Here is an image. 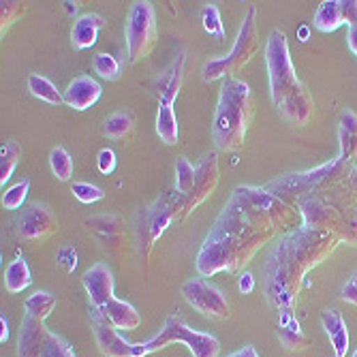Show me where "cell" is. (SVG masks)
Returning <instances> with one entry per match:
<instances>
[{"label": "cell", "instance_id": "obj_1", "mask_svg": "<svg viewBox=\"0 0 357 357\" xmlns=\"http://www.w3.org/2000/svg\"><path fill=\"white\" fill-rule=\"evenodd\" d=\"M294 210L264 186H238L197 252V272L204 278L244 272L259 250L284 234Z\"/></svg>", "mask_w": 357, "mask_h": 357}, {"label": "cell", "instance_id": "obj_2", "mask_svg": "<svg viewBox=\"0 0 357 357\" xmlns=\"http://www.w3.org/2000/svg\"><path fill=\"white\" fill-rule=\"evenodd\" d=\"M334 234L310 229L306 225L287 229L270 248L264 266V296L276 312L294 310L300 302L308 272L338 248Z\"/></svg>", "mask_w": 357, "mask_h": 357}, {"label": "cell", "instance_id": "obj_3", "mask_svg": "<svg viewBox=\"0 0 357 357\" xmlns=\"http://www.w3.org/2000/svg\"><path fill=\"white\" fill-rule=\"evenodd\" d=\"M266 67L270 79V99L278 114L289 124L306 126L314 116V101L296 73L289 41L282 30L270 32L266 43Z\"/></svg>", "mask_w": 357, "mask_h": 357}, {"label": "cell", "instance_id": "obj_4", "mask_svg": "<svg viewBox=\"0 0 357 357\" xmlns=\"http://www.w3.org/2000/svg\"><path fill=\"white\" fill-rule=\"evenodd\" d=\"M252 122V92L238 77L225 79L212 120V142L222 152H236L246 144Z\"/></svg>", "mask_w": 357, "mask_h": 357}, {"label": "cell", "instance_id": "obj_5", "mask_svg": "<svg viewBox=\"0 0 357 357\" xmlns=\"http://www.w3.org/2000/svg\"><path fill=\"white\" fill-rule=\"evenodd\" d=\"M351 172H353V165L349 160H342L340 156H336L330 163H323L314 169L284 174L282 178L268 182L264 188L294 206V202L298 204L304 197H323V195H330L332 190L347 184Z\"/></svg>", "mask_w": 357, "mask_h": 357}, {"label": "cell", "instance_id": "obj_6", "mask_svg": "<svg viewBox=\"0 0 357 357\" xmlns=\"http://www.w3.org/2000/svg\"><path fill=\"white\" fill-rule=\"evenodd\" d=\"M259 50V32H257V7H248L240 30H238V37L236 43L231 47L229 54H225L220 58H212L204 64L202 69V79L206 84L216 82V79H229L236 73H240L246 64L252 60V56Z\"/></svg>", "mask_w": 357, "mask_h": 357}, {"label": "cell", "instance_id": "obj_7", "mask_svg": "<svg viewBox=\"0 0 357 357\" xmlns=\"http://www.w3.org/2000/svg\"><path fill=\"white\" fill-rule=\"evenodd\" d=\"M174 342H184L192 357H218L220 355V340L210 332L192 330L184 321V317L178 312L169 314L165 319L163 330H158L156 336L146 340L144 347L150 355V353H154L158 349H165Z\"/></svg>", "mask_w": 357, "mask_h": 357}, {"label": "cell", "instance_id": "obj_8", "mask_svg": "<svg viewBox=\"0 0 357 357\" xmlns=\"http://www.w3.org/2000/svg\"><path fill=\"white\" fill-rule=\"evenodd\" d=\"M124 35H126V54L131 62H139L152 54L156 39H158L156 15H154L152 3H148V0H137V3H133L126 17Z\"/></svg>", "mask_w": 357, "mask_h": 357}, {"label": "cell", "instance_id": "obj_9", "mask_svg": "<svg viewBox=\"0 0 357 357\" xmlns=\"http://www.w3.org/2000/svg\"><path fill=\"white\" fill-rule=\"evenodd\" d=\"M172 222H178L176 190L160 195L150 208L142 210V214L137 218V246H139V255L144 261L150 259L154 244L169 229Z\"/></svg>", "mask_w": 357, "mask_h": 357}, {"label": "cell", "instance_id": "obj_10", "mask_svg": "<svg viewBox=\"0 0 357 357\" xmlns=\"http://www.w3.org/2000/svg\"><path fill=\"white\" fill-rule=\"evenodd\" d=\"M180 294L190 308H195L199 314H204L212 321L229 319V314H231V304L227 300V296L214 282H210L206 278L184 280Z\"/></svg>", "mask_w": 357, "mask_h": 357}, {"label": "cell", "instance_id": "obj_11", "mask_svg": "<svg viewBox=\"0 0 357 357\" xmlns=\"http://www.w3.org/2000/svg\"><path fill=\"white\" fill-rule=\"evenodd\" d=\"M218 176H220V172H218V156H216V152H210V154H206L199 160L192 190L186 195V197H180V195L176 192L178 222H184L208 197H212L216 186H218Z\"/></svg>", "mask_w": 357, "mask_h": 357}, {"label": "cell", "instance_id": "obj_12", "mask_svg": "<svg viewBox=\"0 0 357 357\" xmlns=\"http://www.w3.org/2000/svg\"><path fill=\"white\" fill-rule=\"evenodd\" d=\"M56 234H58V218L54 210L45 204L39 202L30 204L15 218V236L30 246H41Z\"/></svg>", "mask_w": 357, "mask_h": 357}, {"label": "cell", "instance_id": "obj_13", "mask_svg": "<svg viewBox=\"0 0 357 357\" xmlns=\"http://www.w3.org/2000/svg\"><path fill=\"white\" fill-rule=\"evenodd\" d=\"M88 317H90V326L94 332L96 347H99V351L105 357H146L148 355L144 342H139V344L128 342L99 310L90 308Z\"/></svg>", "mask_w": 357, "mask_h": 357}, {"label": "cell", "instance_id": "obj_14", "mask_svg": "<svg viewBox=\"0 0 357 357\" xmlns=\"http://www.w3.org/2000/svg\"><path fill=\"white\" fill-rule=\"evenodd\" d=\"M86 231L96 240L109 257H122L126 250V231L124 220L116 214H99L84 220Z\"/></svg>", "mask_w": 357, "mask_h": 357}, {"label": "cell", "instance_id": "obj_15", "mask_svg": "<svg viewBox=\"0 0 357 357\" xmlns=\"http://www.w3.org/2000/svg\"><path fill=\"white\" fill-rule=\"evenodd\" d=\"M82 282L88 294L90 308H94V310H103L116 298L114 296L116 282H114V274L107 264H94L90 270L84 272Z\"/></svg>", "mask_w": 357, "mask_h": 357}, {"label": "cell", "instance_id": "obj_16", "mask_svg": "<svg viewBox=\"0 0 357 357\" xmlns=\"http://www.w3.org/2000/svg\"><path fill=\"white\" fill-rule=\"evenodd\" d=\"M47 336L50 330L45 328V321L24 312L17 334V357H41Z\"/></svg>", "mask_w": 357, "mask_h": 357}, {"label": "cell", "instance_id": "obj_17", "mask_svg": "<svg viewBox=\"0 0 357 357\" xmlns=\"http://www.w3.org/2000/svg\"><path fill=\"white\" fill-rule=\"evenodd\" d=\"M101 96H103V88L99 82L90 75H79L64 90V103L75 112H86L99 103Z\"/></svg>", "mask_w": 357, "mask_h": 357}, {"label": "cell", "instance_id": "obj_18", "mask_svg": "<svg viewBox=\"0 0 357 357\" xmlns=\"http://www.w3.org/2000/svg\"><path fill=\"white\" fill-rule=\"evenodd\" d=\"M184 71H186V52H180L176 56V60L165 69V73H160L156 79L158 103L176 105V99H178L182 82H184Z\"/></svg>", "mask_w": 357, "mask_h": 357}, {"label": "cell", "instance_id": "obj_19", "mask_svg": "<svg viewBox=\"0 0 357 357\" xmlns=\"http://www.w3.org/2000/svg\"><path fill=\"white\" fill-rule=\"evenodd\" d=\"M349 15H351V0H326V3L319 5L312 24L321 32H334L340 26L349 24Z\"/></svg>", "mask_w": 357, "mask_h": 357}, {"label": "cell", "instance_id": "obj_20", "mask_svg": "<svg viewBox=\"0 0 357 357\" xmlns=\"http://www.w3.org/2000/svg\"><path fill=\"white\" fill-rule=\"evenodd\" d=\"M321 326L332 342L334 357H347V353L351 349V336H349V328H347V321L342 319V314L336 308L323 310L321 312Z\"/></svg>", "mask_w": 357, "mask_h": 357}, {"label": "cell", "instance_id": "obj_21", "mask_svg": "<svg viewBox=\"0 0 357 357\" xmlns=\"http://www.w3.org/2000/svg\"><path fill=\"white\" fill-rule=\"evenodd\" d=\"M105 26V17L101 13H84L77 17L71 30V45L77 52L90 50L96 39H99V30Z\"/></svg>", "mask_w": 357, "mask_h": 357}, {"label": "cell", "instance_id": "obj_22", "mask_svg": "<svg viewBox=\"0 0 357 357\" xmlns=\"http://www.w3.org/2000/svg\"><path fill=\"white\" fill-rule=\"evenodd\" d=\"M118 332H133L142 326V314L133 304L114 298L103 310H99Z\"/></svg>", "mask_w": 357, "mask_h": 357}, {"label": "cell", "instance_id": "obj_23", "mask_svg": "<svg viewBox=\"0 0 357 357\" xmlns=\"http://www.w3.org/2000/svg\"><path fill=\"white\" fill-rule=\"evenodd\" d=\"M103 135L118 144H131L135 135V116L128 109L114 112L103 122Z\"/></svg>", "mask_w": 357, "mask_h": 357}, {"label": "cell", "instance_id": "obj_24", "mask_svg": "<svg viewBox=\"0 0 357 357\" xmlns=\"http://www.w3.org/2000/svg\"><path fill=\"white\" fill-rule=\"evenodd\" d=\"M338 146L340 152L338 156L342 160L353 163V158L357 156V114L351 109H344L338 120Z\"/></svg>", "mask_w": 357, "mask_h": 357}, {"label": "cell", "instance_id": "obj_25", "mask_svg": "<svg viewBox=\"0 0 357 357\" xmlns=\"http://www.w3.org/2000/svg\"><path fill=\"white\" fill-rule=\"evenodd\" d=\"M156 133L160 142L167 146H176L180 139V128H178V116L176 107L169 103H158V114H156Z\"/></svg>", "mask_w": 357, "mask_h": 357}, {"label": "cell", "instance_id": "obj_26", "mask_svg": "<svg viewBox=\"0 0 357 357\" xmlns=\"http://www.w3.org/2000/svg\"><path fill=\"white\" fill-rule=\"evenodd\" d=\"M32 284V274L24 257H15L5 270V287L9 294H22Z\"/></svg>", "mask_w": 357, "mask_h": 357}, {"label": "cell", "instance_id": "obj_27", "mask_svg": "<svg viewBox=\"0 0 357 357\" xmlns=\"http://www.w3.org/2000/svg\"><path fill=\"white\" fill-rule=\"evenodd\" d=\"M28 90L35 99L50 103V105H60L64 103V94H60V90L56 88V84L39 73H30L28 77Z\"/></svg>", "mask_w": 357, "mask_h": 357}, {"label": "cell", "instance_id": "obj_28", "mask_svg": "<svg viewBox=\"0 0 357 357\" xmlns=\"http://www.w3.org/2000/svg\"><path fill=\"white\" fill-rule=\"evenodd\" d=\"M276 336H278L280 344L287 351H291V353H300V351H304L308 347V338H306V334H304V330H302L298 319L287 323V326L276 328Z\"/></svg>", "mask_w": 357, "mask_h": 357}, {"label": "cell", "instance_id": "obj_29", "mask_svg": "<svg viewBox=\"0 0 357 357\" xmlns=\"http://www.w3.org/2000/svg\"><path fill=\"white\" fill-rule=\"evenodd\" d=\"M20 156H22V148L17 142H5L3 148H0V186L3 188L11 180L20 163Z\"/></svg>", "mask_w": 357, "mask_h": 357}, {"label": "cell", "instance_id": "obj_30", "mask_svg": "<svg viewBox=\"0 0 357 357\" xmlns=\"http://www.w3.org/2000/svg\"><path fill=\"white\" fill-rule=\"evenodd\" d=\"M56 304H58V300L54 294H50V291H37V294H32L24 302V312L45 321L52 314V310L56 308Z\"/></svg>", "mask_w": 357, "mask_h": 357}, {"label": "cell", "instance_id": "obj_31", "mask_svg": "<svg viewBox=\"0 0 357 357\" xmlns=\"http://www.w3.org/2000/svg\"><path fill=\"white\" fill-rule=\"evenodd\" d=\"M50 167H52V174L60 180V182H69L71 176H73V156L69 154L67 148L62 146H56L52 148L50 152Z\"/></svg>", "mask_w": 357, "mask_h": 357}, {"label": "cell", "instance_id": "obj_32", "mask_svg": "<svg viewBox=\"0 0 357 357\" xmlns=\"http://www.w3.org/2000/svg\"><path fill=\"white\" fill-rule=\"evenodd\" d=\"M195 176H197V167H192V163L188 158L180 156L176 160V192L180 195V197H186V195L192 190Z\"/></svg>", "mask_w": 357, "mask_h": 357}, {"label": "cell", "instance_id": "obj_33", "mask_svg": "<svg viewBox=\"0 0 357 357\" xmlns=\"http://www.w3.org/2000/svg\"><path fill=\"white\" fill-rule=\"evenodd\" d=\"M92 69H94L96 75L107 79V82H116L122 75V64L112 54H96L94 62H92Z\"/></svg>", "mask_w": 357, "mask_h": 357}, {"label": "cell", "instance_id": "obj_34", "mask_svg": "<svg viewBox=\"0 0 357 357\" xmlns=\"http://www.w3.org/2000/svg\"><path fill=\"white\" fill-rule=\"evenodd\" d=\"M202 24H204V30L208 32L210 37H214L216 41L225 39V26H222L220 11H218L216 5H206L202 9Z\"/></svg>", "mask_w": 357, "mask_h": 357}, {"label": "cell", "instance_id": "obj_35", "mask_svg": "<svg viewBox=\"0 0 357 357\" xmlns=\"http://www.w3.org/2000/svg\"><path fill=\"white\" fill-rule=\"evenodd\" d=\"M26 13V5L24 3H17V0H3L0 3V32H5Z\"/></svg>", "mask_w": 357, "mask_h": 357}, {"label": "cell", "instance_id": "obj_36", "mask_svg": "<svg viewBox=\"0 0 357 357\" xmlns=\"http://www.w3.org/2000/svg\"><path fill=\"white\" fill-rule=\"evenodd\" d=\"M28 190H30V180H22V182L13 184L11 188H7L3 192V208L11 210V212L20 210L28 197Z\"/></svg>", "mask_w": 357, "mask_h": 357}, {"label": "cell", "instance_id": "obj_37", "mask_svg": "<svg viewBox=\"0 0 357 357\" xmlns=\"http://www.w3.org/2000/svg\"><path fill=\"white\" fill-rule=\"evenodd\" d=\"M41 357H77V355H75V349L71 347V342L67 338L50 332L47 342L41 351Z\"/></svg>", "mask_w": 357, "mask_h": 357}, {"label": "cell", "instance_id": "obj_38", "mask_svg": "<svg viewBox=\"0 0 357 357\" xmlns=\"http://www.w3.org/2000/svg\"><path fill=\"white\" fill-rule=\"evenodd\" d=\"M71 192H73V197H75L79 204H86V206L105 199L103 188H101V186H96V184H92V182H75L73 188H71Z\"/></svg>", "mask_w": 357, "mask_h": 357}, {"label": "cell", "instance_id": "obj_39", "mask_svg": "<svg viewBox=\"0 0 357 357\" xmlns=\"http://www.w3.org/2000/svg\"><path fill=\"white\" fill-rule=\"evenodd\" d=\"M56 266L64 272L71 274L77 268V248L73 244H64L56 252Z\"/></svg>", "mask_w": 357, "mask_h": 357}, {"label": "cell", "instance_id": "obj_40", "mask_svg": "<svg viewBox=\"0 0 357 357\" xmlns=\"http://www.w3.org/2000/svg\"><path fill=\"white\" fill-rule=\"evenodd\" d=\"M116 165H118V158H116V152L112 148H103L96 154V169L103 176H112L116 172Z\"/></svg>", "mask_w": 357, "mask_h": 357}, {"label": "cell", "instance_id": "obj_41", "mask_svg": "<svg viewBox=\"0 0 357 357\" xmlns=\"http://www.w3.org/2000/svg\"><path fill=\"white\" fill-rule=\"evenodd\" d=\"M347 45L357 56V0H351V15L347 24Z\"/></svg>", "mask_w": 357, "mask_h": 357}, {"label": "cell", "instance_id": "obj_42", "mask_svg": "<svg viewBox=\"0 0 357 357\" xmlns=\"http://www.w3.org/2000/svg\"><path fill=\"white\" fill-rule=\"evenodd\" d=\"M340 298H342L344 302L357 306V270H355V272L351 274V278L342 284V289H340Z\"/></svg>", "mask_w": 357, "mask_h": 357}, {"label": "cell", "instance_id": "obj_43", "mask_svg": "<svg viewBox=\"0 0 357 357\" xmlns=\"http://www.w3.org/2000/svg\"><path fill=\"white\" fill-rule=\"evenodd\" d=\"M255 287H257V280H255V276L250 274V272H242L240 274V278H238V289H240V294L242 296H250L252 291H255Z\"/></svg>", "mask_w": 357, "mask_h": 357}, {"label": "cell", "instance_id": "obj_44", "mask_svg": "<svg viewBox=\"0 0 357 357\" xmlns=\"http://www.w3.org/2000/svg\"><path fill=\"white\" fill-rule=\"evenodd\" d=\"M347 188L351 192V197L357 202V167H353V172H351V176L347 180Z\"/></svg>", "mask_w": 357, "mask_h": 357}, {"label": "cell", "instance_id": "obj_45", "mask_svg": "<svg viewBox=\"0 0 357 357\" xmlns=\"http://www.w3.org/2000/svg\"><path fill=\"white\" fill-rule=\"evenodd\" d=\"M227 357H261L257 353V349L255 347H244V349H240V351H236V353H231V355H227Z\"/></svg>", "mask_w": 357, "mask_h": 357}, {"label": "cell", "instance_id": "obj_46", "mask_svg": "<svg viewBox=\"0 0 357 357\" xmlns=\"http://www.w3.org/2000/svg\"><path fill=\"white\" fill-rule=\"evenodd\" d=\"M0 326H3V334H0V342H7L9 340V321H7V317L5 314H0Z\"/></svg>", "mask_w": 357, "mask_h": 357}, {"label": "cell", "instance_id": "obj_47", "mask_svg": "<svg viewBox=\"0 0 357 357\" xmlns=\"http://www.w3.org/2000/svg\"><path fill=\"white\" fill-rule=\"evenodd\" d=\"M308 39V26H302L300 28V41H306Z\"/></svg>", "mask_w": 357, "mask_h": 357}, {"label": "cell", "instance_id": "obj_48", "mask_svg": "<svg viewBox=\"0 0 357 357\" xmlns=\"http://www.w3.org/2000/svg\"><path fill=\"white\" fill-rule=\"evenodd\" d=\"M64 7H67L69 13H75L77 11V3H64Z\"/></svg>", "mask_w": 357, "mask_h": 357}, {"label": "cell", "instance_id": "obj_49", "mask_svg": "<svg viewBox=\"0 0 357 357\" xmlns=\"http://www.w3.org/2000/svg\"><path fill=\"white\" fill-rule=\"evenodd\" d=\"M353 357H357V349H355V353H353Z\"/></svg>", "mask_w": 357, "mask_h": 357}]
</instances>
